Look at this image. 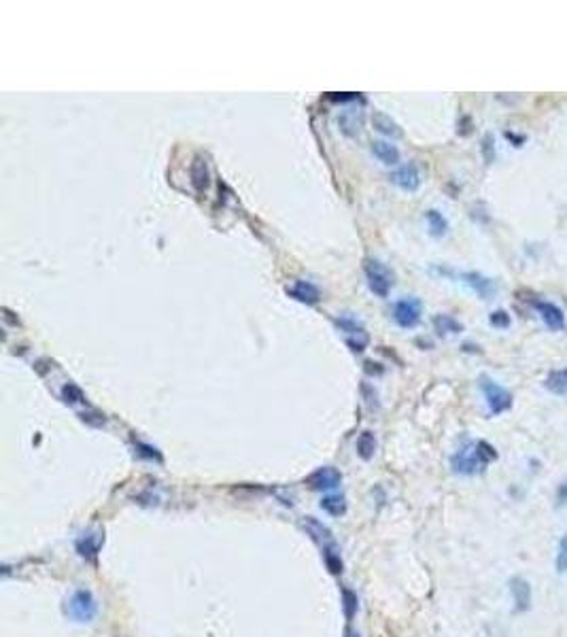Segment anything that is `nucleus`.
Masks as SVG:
<instances>
[{
    "label": "nucleus",
    "instance_id": "f257e3e1",
    "mask_svg": "<svg viewBox=\"0 0 567 637\" xmlns=\"http://www.w3.org/2000/svg\"><path fill=\"white\" fill-rule=\"evenodd\" d=\"M498 459V451L485 440L480 442H465L459 451L453 455L451 459V467L455 474H461V476H474V474H480V471L491 463Z\"/></svg>",
    "mask_w": 567,
    "mask_h": 637
},
{
    "label": "nucleus",
    "instance_id": "f03ea898",
    "mask_svg": "<svg viewBox=\"0 0 567 637\" xmlns=\"http://www.w3.org/2000/svg\"><path fill=\"white\" fill-rule=\"evenodd\" d=\"M364 270H366V276H368V285H370V289H372L376 295L387 298V295H389V291H391V287L395 285V276H393V272H391L385 264L378 262V259H366V266H364Z\"/></svg>",
    "mask_w": 567,
    "mask_h": 637
},
{
    "label": "nucleus",
    "instance_id": "7ed1b4c3",
    "mask_svg": "<svg viewBox=\"0 0 567 637\" xmlns=\"http://www.w3.org/2000/svg\"><path fill=\"white\" fill-rule=\"evenodd\" d=\"M98 612V603L89 591H77L66 601V614L77 623H89Z\"/></svg>",
    "mask_w": 567,
    "mask_h": 637
},
{
    "label": "nucleus",
    "instance_id": "20e7f679",
    "mask_svg": "<svg viewBox=\"0 0 567 637\" xmlns=\"http://www.w3.org/2000/svg\"><path fill=\"white\" fill-rule=\"evenodd\" d=\"M480 389L485 393L491 414H502L512 408V393L495 381H491L489 376H480Z\"/></svg>",
    "mask_w": 567,
    "mask_h": 637
},
{
    "label": "nucleus",
    "instance_id": "39448f33",
    "mask_svg": "<svg viewBox=\"0 0 567 637\" xmlns=\"http://www.w3.org/2000/svg\"><path fill=\"white\" fill-rule=\"evenodd\" d=\"M421 313H423V309H421V302L416 298H404V300L395 302V306H393V319L401 329L416 327L419 321H421Z\"/></svg>",
    "mask_w": 567,
    "mask_h": 637
},
{
    "label": "nucleus",
    "instance_id": "423d86ee",
    "mask_svg": "<svg viewBox=\"0 0 567 637\" xmlns=\"http://www.w3.org/2000/svg\"><path fill=\"white\" fill-rule=\"evenodd\" d=\"M389 181L395 187H399L401 192L412 194V192H416L419 187H421V170H419V166H416L414 161H408V164H404V166H399L397 170H393L389 175Z\"/></svg>",
    "mask_w": 567,
    "mask_h": 637
},
{
    "label": "nucleus",
    "instance_id": "0eeeda50",
    "mask_svg": "<svg viewBox=\"0 0 567 637\" xmlns=\"http://www.w3.org/2000/svg\"><path fill=\"white\" fill-rule=\"evenodd\" d=\"M340 482H342V474L336 467H319L306 478V484L313 491H332L340 487Z\"/></svg>",
    "mask_w": 567,
    "mask_h": 637
},
{
    "label": "nucleus",
    "instance_id": "6e6552de",
    "mask_svg": "<svg viewBox=\"0 0 567 637\" xmlns=\"http://www.w3.org/2000/svg\"><path fill=\"white\" fill-rule=\"evenodd\" d=\"M533 309L537 311L540 319L544 321V325L553 332H561L565 327V315L559 306H555L553 302H542V300H535L533 302Z\"/></svg>",
    "mask_w": 567,
    "mask_h": 637
},
{
    "label": "nucleus",
    "instance_id": "1a4fd4ad",
    "mask_svg": "<svg viewBox=\"0 0 567 637\" xmlns=\"http://www.w3.org/2000/svg\"><path fill=\"white\" fill-rule=\"evenodd\" d=\"M461 280L482 300H491L495 295V291H498V285L493 282V278H489L480 272H465V274H461Z\"/></svg>",
    "mask_w": 567,
    "mask_h": 637
},
{
    "label": "nucleus",
    "instance_id": "9d476101",
    "mask_svg": "<svg viewBox=\"0 0 567 637\" xmlns=\"http://www.w3.org/2000/svg\"><path fill=\"white\" fill-rule=\"evenodd\" d=\"M304 527L309 529V533H311V535L319 541V544H321L323 555H327V552H336V550H338V546H336V541H334L332 531H329L323 523H319L317 518H313V516H306Z\"/></svg>",
    "mask_w": 567,
    "mask_h": 637
},
{
    "label": "nucleus",
    "instance_id": "9b49d317",
    "mask_svg": "<svg viewBox=\"0 0 567 637\" xmlns=\"http://www.w3.org/2000/svg\"><path fill=\"white\" fill-rule=\"evenodd\" d=\"M510 593L516 603V612H527L531 607V586L523 578H512L510 580Z\"/></svg>",
    "mask_w": 567,
    "mask_h": 637
},
{
    "label": "nucleus",
    "instance_id": "f8f14e48",
    "mask_svg": "<svg viewBox=\"0 0 567 637\" xmlns=\"http://www.w3.org/2000/svg\"><path fill=\"white\" fill-rule=\"evenodd\" d=\"M287 293L293 300H298L302 304H309V306L319 302V289L313 285V282H309V280H296L293 285L287 289Z\"/></svg>",
    "mask_w": 567,
    "mask_h": 637
},
{
    "label": "nucleus",
    "instance_id": "ddd939ff",
    "mask_svg": "<svg viewBox=\"0 0 567 637\" xmlns=\"http://www.w3.org/2000/svg\"><path fill=\"white\" fill-rule=\"evenodd\" d=\"M189 179H192V185L196 192H204L208 183H210V172H208V164L204 157L196 155L192 161V168H189Z\"/></svg>",
    "mask_w": 567,
    "mask_h": 637
},
{
    "label": "nucleus",
    "instance_id": "4468645a",
    "mask_svg": "<svg viewBox=\"0 0 567 637\" xmlns=\"http://www.w3.org/2000/svg\"><path fill=\"white\" fill-rule=\"evenodd\" d=\"M372 153L383 164H387V166H395V164L399 161V149L395 145L387 143V140H374Z\"/></svg>",
    "mask_w": 567,
    "mask_h": 637
},
{
    "label": "nucleus",
    "instance_id": "2eb2a0df",
    "mask_svg": "<svg viewBox=\"0 0 567 637\" xmlns=\"http://www.w3.org/2000/svg\"><path fill=\"white\" fill-rule=\"evenodd\" d=\"M372 124H374V128H376L378 132L385 134V136H391V138H399V136H401V128L391 120L389 115H385V113H381V111H374Z\"/></svg>",
    "mask_w": 567,
    "mask_h": 637
},
{
    "label": "nucleus",
    "instance_id": "dca6fc26",
    "mask_svg": "<svg viewBox=\"0 0 567 637\" xmlns=\"http://www.w3.org/2000/svg\"><path fill=\"white\" fill-rule=\"evenodd\" d=\"M425 221H427V227H430L432 236H436V238H442V236H446L448 221H446V217L442 215L440 210H436V208L427 210V212H425Z\"/></svg>",
    "mask_w": 567,
    "mask_h": 637
},
{
    "label": "nucleus",
    "instance_id": "f3484780",
    "mask_svg": "<svg viewBox=\"0 0 567 637\" xmlns=\"http://www.w3.org/2000/svg\"><path fill=\"white\" fill-rule=\"evenodd\" d=\"M362 122H364L362 113H355V111H344V113L340 115V120H338L340 130H342L346 136H357V134H359V128H362Z\"/></svg>",
    "mask_w": 567,
    "mask_h": 637
},
{
    "label": "nucleus",
    "instance_id": "a211bd4d",
    "mask_svg": "<svg viewBox=\"0 0 567 637\" xmlns=\"http://www.w3.org/2000/svg\"><path fill=\"white\" fill-rule=\"evenodd\" d=\"M434 327L440 336H446V334H461L463 332V325L451 317V315H436L434 317Z\"/></svg>",
    "mask_w": 567,
    "mask_h": 637
},
{
    "label": "nucleus",
    "instance_id": "6ab92c4d",
    "mask_svg": "<svg viewBox=\"0 0 567 637\" xmlns=\"http://www.w3.org/2000/svg\"><path fill=\"white\" fill-rule=\"evenodd\" d=\"M544 387L555 393V395H567V368L565 370H555L548 374V379Z\"/></svg>",
    "mask_w": 567,
    "mask_h": 637
},
{
    "label": "nucleus",
    "instance_id": "aec40b11",
    "mask_svg": "<svg viewBox=\"0 0 567 637\" xmlns=\"http://www.w3.org/2000/svg\"><path fill=\"white\" fill-rule=\"evenodd\" d=\"M374 451H376V438L372 432H364L357 440V455L364 459V461H370L374 457Z\"/></svg>",
    "mask_w": 567,
    "mask_h": 637
},
{
    "label": "nucleus",
    "instance_id": "412c9836",
    "mask_svg": "<svg viewBox=\"0 0 567 637\" xmlns=\"http://www.w3.org/2000/svg\"><path fill=\"white\" fill-rule=\"evenodd\" d=\"M321 508L332 516H342L346 512V502L342 495H327L321 502Z\"/></svg>",
    "mask_w": 567,
    "mask_h": 637
},
{
    "label": "nucleus",
    "instance_id": "4be33fe9",
    "mask_svg": "<svg viewBox=\"0 0 567 637\" xmlns=\"http://www.w3.org/2000/svg\"><path fill=\"white\" fill-rule=\"evenodd\" d=\"M336 325H338V329H342V332L348 334L346 338H351V336H366L364 325H362L359 321H355V319H351V317H340V319H336Z\"/></svg>",
    "mask_w": 567,
    "mask_h": 637
},
{
    "label": "nucleus",
    "instance_id": "5701e85b",
    "mask_svg": "<svg viewBox=\"0 0 567 637\" xmlns=\"http://www.w3.org/2000/svg\"><path fill=\"white\" fill-rule=\"evenodd\" d=\"M98 546H100V537H93V535H85L77 541V548L83 557H96Z\"/></svg>",
    "mask_w": 567,
    "mask_h": 637
},
{
    "label": "nucleus",
    "instance_id": "b1692460",
    "mask_svg": "<svg viewBox=\"0 0 567 637\" xmlns=\"http://www.w3.org/2000/svg\"><path fill=\"white\" fill-rule=\"evenodd\" d=\"M342 601H344V616L351 621L353 614L357 612V595L348 591V588H342Z\"/></svg>",
    "mask_w": 567,
    "mask_h": 637
},
{
    "label": "nucleus",
    "instance_id": "393cba45",
    "mask_svg": "<svg viewBox=\"0 0 567 637\" xmlns=\"http://www.w3.org/2000/svg\"><path fill=\"white\" fill-rule=\"evenodd\" d=\"M62 397H64V402H66V404H77V402H83V393H81V389H79L77 385H73V383L64 385V389H62Z\"/></svg>",
    "mask_w": 567,
    "mask_h": 637
},
{
    "label": "nucleus",
    "instance_id": "a878e982",
    "mask_svg": "<svg viewBox=\"0 0 567 637\" xmlns=\"http://www.w3.org/2000/svg\"><path fill=\"white\" fill-rule=\"evenodd\" d=\"M557 572L567 574V533L559 541V552H557Z\"/></svg>",
    "mask_w": 567,
    "mask_h": 637
},
{
    "label": "nucleus",
    "instance_id": "bb28decb",
    "mask_svg": "<svg viewBox=\"0 0 567 637\" xmlns=\"http://www.w3.org/2000/svg\"><path fill=\"white\" fill-rule=\"evenodd\" d=\"M489 323H491L493 327H498V329H508L510 323H512V319H510V315H508L506 311H495V313H491Z\"/></svg>",
    "mask_w": 567,
    "mask_h": 637
},
{
    "label": "nucleus",
    "instance_id": "cd10ccee",
    "mask_svg": "<svg viewBox=\"0 0 567 637\" xmlns=\"http://www.w3.org/2000/svg\"><path fill=\"white\" fill-rule=\"evenodd\" d=\"M136 448H140L138 455H143V457H147V459H155V461H159V459H162V457H159V453L155 451L153 446H147V444H140V442H138V444H136Z\"/></svg>",
    "mask_w": 567,
    "mask_h": 637
},
{
    "label": "nucleus",
    "instance_id": "c85d7f7f",
    "mask_svg": "<svg viewBox=\"0 0 567 637\" xmlns=\"http://www.w3.org/2000/svg\"><path fill=\"white\" fill-rule=\"evenodd\" d=\"M485 157H487V161H493V136L491 134H487L485 136Z\"/></svg>",
    "mask_w": 567,
    "mask_h": 637
},
{
    "label": "nucleus",
    "instance_id": "c756f323",
    "mask_svg": "<svg viewBox=\"0 0 567 637\" xmlns=\"http://www.w3.org/2000/svg\"><path fill=\"white\" fill-rule=\"evenodd\" d=\"M557 504L559 506H563V504H567V480L559 487V491H557Z\"/></svg>",
    "mask_w": 567,
    "mask_h": 637
},
{
    "label": "nucleus",
    "instance_id": "7c9ffc66",
    "mask_svg": "<svg viewBox=\"0 0 567 637\" xmlns=\"http://www.w3.org/2000/svg\"><path fill=\"white\" fill-rule=\"evenodd\" d=\"M329 100H334V102H348V100H355V93H344V96H336V93H332V96H329Z\"/></svg>",
    "mask_w": 567,
    "mask_h": 637
},
{
    "label": "nucleus",
    "instance_id": "2f4dec72",
    "mask_svg": "<svg viewBox=\"0 0 567 637\" xmlns=\"http://www.w3.org/2000/svg\"><path fill=\"white\" fill-rule=\"evenodd\" d=\"M506 138L512 140V143H525V136H516V134H512V132H506Z\"/></svg>",
    "mask_w": 567,
    "mask_h": 637
},
{
    "label": "nucleus",
    "instance_id": "473e14b6",
    "mask_svg": "<svg viewBox=\"0 0 567 637\" xmlns=\"http://www.w3.org/2000/svg\"><path fill=\"white\" fill-rule=\"evenodd\" d=\"M346 637H359V635H355V633H353V631L348 629V631H346Z\"/></svg>",
    "mask_w": 567,
    "mask_h": 637
}]
</instances>
